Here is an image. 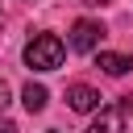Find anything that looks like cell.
I'll return each mask as SVG.
<instances>
[{
  "instance_id": "1",
  "label": "cell",
  "mask_w": 133,
  "mask_h": 133,
  "mask_svg": "<svg viewBox=\"0 0 133 133\" xmlns=\"http://www.w3.org/2000/svg\"><path fill=\"white\" fill-rule=\"evenodd\" d=\"M66 58V46L58 33H37L29 46H25V66L29 71H58Z\"/></svg>"
},
{
  "instance_id": "2",
  "label": "cell",
  "mask_w": 133,
  "mask_h": 133,
  "mask_svg": "<svg viewBox=\"0 0 133 133\" xmlns=\"http://www.w3.org/2000/svg\"><path fill=\"white\" fill-rule=\"evenodd\" d=\"M100 37H104V25L83 17V21H75V25H71V33H66V46H71L75 54H91V50L100 46Z\"/></svg>"
},
{
  "instance_id": "3",
  "label": "cell",
  "mask_w": 133,
  "mask_h": 133,
  "mask_svg": "<svg viewBox=\"0 0 133 133\" xmlns=\"http://www.w3.org/2000/svg\"><path fill=\"white\" fill-rule=\"evenodd\" d=\"M133 108V96L125 100V104H116V108H100V116L83 129V133H125V112Z\"/></svg>"
},
{
  "instance_id": "4",
  "label": "cell",
  "mask_w": 133,
  "mask_h": 133,
  "mask_svg": "<svg viewBox=\"0 0 133 133\" xmlns=\"http://www.w3.org/2000/svg\"><path fill=\"white\" fill-rule=\"evenodd\" d=\"M96 66H100L104 75L121 79V75L133 71V58H129V54H116V50H100V54H96Z\"/></svg>"
},
{
  "instance_id": "5",
  "label": "cell",
  "mask_w": 133,
  "mask_h": 133,
  "mask_svg": "<svg viewBox=\"0 0 133 133\" xmlns=\"http://www.w3.org/2000/svg\"><path fill=\"white\" fill-rule=\"evenodd\" d=\"M66 104L75 112H96L100 108V91L87 87V83H75V87H66Z\"/></svg>"
},
{
  "instance_id": "6",
  "label": "cell",
  "mask_w": 133,
  "mask_h": 133,
  "mask_svg": "<svg viewBox=\"0 0 133 133\" xmlns=\"http://www.w3.org/2000/svg\"><path fill=\"white\" fill-rule=\"evenodd\" d=\"M21 104H25L29 112H42V108L50 104V91H46L42 83H25V87H21Z\"/></svg>"
},
{
  "instance_id": "7",
  "label": "cell",
  "mask_w": 133,
  "mask_h": 133,
  "mask_svg": "<svg viewBox=\"0 0 133 133\" xmlns=\"http://www.w3.org/2000/svg\"><path fill=\"white\" fill-rule=\"evenodd\" d=\"M4 108H8V83L0 79V112H4Z\"/></svg>"
},
{
  "instance_id": "8",
  "label": "cell",
  "mask_w": 133,
  "mask_h": 133,
  "mask_svg": "<svg viewBox=\"0 0 133 133\" xmlns=\"http://www.w3.org/2000/svg\"><path fill=\"white\" fill-rule=\"evenodd\" d=\"M0 133H17V125L12 121H0Z\"/></svg>"
},
{
  "instance_id": "9",
  "label": "cell",
  "mask_w": 133,
  "mask_h": 133,
  "mask_svg": "<svg viewBox=\"0 0 133 133\" xmlns=\"http://www.w3.org/2000/svg\"><path fill=\"white\" fill-rule=\"evenodd\" d=\"M83 4H96V8H100V4H112V0H83Z\"/></svg>"
},
{
  "instance_id": "10",
  "label": "cell",
  "mask_w": 133,
  "mask_h": 133,
  "mask_svg": "<svg viewBox=\"0 0 133 133\" xmlns=\"http://www.w3.org/2000/svg\"><path fill=\"white\" fill-rule=\"evenodd\" d=\"M46 133H58V129H46Z\"/></svg>"
}]
</instances>
